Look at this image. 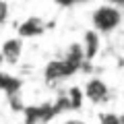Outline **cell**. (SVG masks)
<instances>
[{"label":"cell","mask_w":124,"mask_h":124,"mask_svg":"<svg viewBox=\"0 0 124 124\" xmlns=\"http://www.w3.org/2000/svg\"><path fill=\"white\" fill-rule=\"evenodd\" d=\"M87 68H89V62L85 60L83 46H81V41H75V44H70L66 48L64 56L50 60L44 66V72H41V75H44V81L48 85H54V83L70 79L77 72L87 70Z\"/></svg>","instance_id":"cell-1"},{"label":"cell","mask_w":124,"mask_h":124,"mask_svg":"<svg viewBox=\"0 0 124 124\" xmlns=\"http://www.w3.org/2000/svg\"><path fill=\"white\" fill-rule=\"evenodd\" d=\"M122 25V10L114 4H99L91 13V29L99 35H108Z\"/></svg>","instance_id":"cell-2"},{"label":"cell","mask_w":124,"mask_h":124,"mask_svg":"<svg viewBox=\"0 0 124 124\" xmlns=\"http://www.w3.org/2000/svg\"><path fill=\"white\" fill-rule=\"evenodd\" d=\"M83 95L95 106H101V103H108L112 99V89L108 87V83L99 77H91V79L85 83L83 87Z\"/></svg>","instance_id":"cell-3"},{"label":"cell","mask_w":124,"mask_h":124,"mask_svg":"<svg viewBox=\"0 0 124 124\" xmlns=\"http://www.w3.org/2000/svg\"><path fill=\"white\" fill-rule=\"evenodd\" d=\"M50 29L48 21H44L41 17H27L25 21L19 23L17 27V37H21L23 41L25 39H35V37H41L46 33V31Z\"/></svg>","instance_id":"cell-4"},{"label":"cell","mask_w":124,"mask_h":124,"mask_svg":"<svg viewBox=\"0 0 124 124\" xmlns=\"http://www.w3.org/2000/svg\"><path fill=\"white\" fill-rule=\"evenodd\" d=\"M23 50H25V41L21 37H8L0 46V58L8 64H17L23 56Z\"/></svg>","instance_id":"cell-5"},{"label":"cell","mask_w":124,"mask_h":124,"mask_svg":"<svg viewBox=\"0 0 124 124\" xmlns=\"http://www.w3.org/2000/svg\"><path fill=\"white\" fill-rule=\"evenodd\" d=\"M81 46H83L85 60L93 62L95 56L99 54V48H101V44H99V33H97V31H93V29H87L83 33V41H81Z\"/></svg>","instance_id":"cell-6"},{"label":"cell","mask_w":124,"mask_h":124,"mask_svg":"<svg viewBox=\"0 0 124 124\" xmlns=\"http://www.w3.org/2000/svg\"><path fill=\"white\" fill-rule=\"evenodd\" d=\"M99 124H124V116L116 112H103L99 114Z\"/></svg>","instance_id":"cell-7"},{"label":"cell","mask_w":124,"mask_h":124,"mask_svg":"<svg viewBox=\"0 0 124 124\" xmlns=\"http://www.w3.org/2000/svg\"><path fill=\"white\" fill-rule=\"evenodd\" d=\"M10 17V6L6 0H0V25H4Z\"/></svg>","instance_id":"cell-8"},{"label":"cell","mask_w":124,"mask_h":124,"mask_svg":"<svg viewBox=\"0 0 124 124\" xmlns=\"http://www.w3.org/2000/svg\"><path fill=\"white\" fill-rule=\"evenodd\" d=\"M54 4L58 6H66V8H72V6H79L83 4V2H89V0H52Z\"/></svg>","instance_id":"cell-9"},{"label":"cell","mask_w":124,"mask_h":124,"mask_svg":"<svg viewBox=\"0 0 124 124\" xmlns=\"http://www.w3.org/2000/svg\"><path fill=\"white\" fill-rule=\"evenodd\" d=\"M62 124H87L85 120H79V118H68V120H64Z\"/></svg>","instance_id":"cell-10"},{"label":"cell","mask_w":124,"mask_h":124,"mask_svg":"<svg viewBox=\"0 0 124 124\" xmlns=\"http://www.w3.org/2000/svg\"><path fill=\"white\" fill-rule=\"evenodd\" d=\"M108 4H114V6H118L120 10L124 8V0H108Z\"/></svg>","instance_id":"cell-11"}]
</instances>
